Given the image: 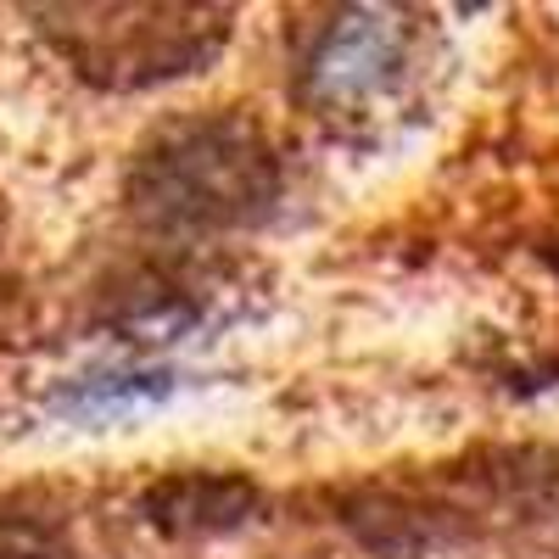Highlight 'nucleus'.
<instances>
[{
	"instance_id": "7",
	"label": "nucleus",
	"mask_w": 559,
	"mask_h": 559,
	"mask_svg": "<svg viewBox=\"0 0 559 559\" xmlns=\"http://www.w3.org/2000/svg\"><path fill=\"white\" fill-rule=\"evenodd\" d=\"M12 286H17V274H12V213L0 202V308H7Z\"/></svg>"
},
{
	"instance_id": "4",
	"label": "nucleus",
	"mask_w": 559,
	"mask_h": 559,
	"mask_svg": "<svg viewBox=\"0 0 559 559\" xmlns=\"http://www.w3.org/2000/svg\"><path fill=\"white\" fill-rule=\"evenodd\" d=\"M28 23L73 79L134 96L207 73L236 34V7H28Z\"/></svg>"
},
{
	"instance_id": "8",
	"label": "nucleus",
	"mask_w": 559,
	"mask_h": 559,
	"mask_svg": "<svg viewBox=\"0 0 559 559\" xmlns=\"http://www.w3.org/2000/svg\"><path fill=\"white\" fill-rule=\"evenodd\" d=\"M537 252H543V263H548V269L559 274V241H554V247H537Z\"/></svg>"
},
{
	"instance_id": "2",
	"label": "nucleus",
	"mask_w": 559,
	"mask_h": 559,
	"mask_svg": "<svg viewBox=\"0 0 559 559\" xmlns=\"http://www.w3.org/2000/svg\"><path fill=\"white\" fill-rule=\"evenodd\" d=\"M286 168L258 118L247 112H191L157 123L123 174L129 218L163 241L229 236L274 213Z\"/></svg>"
},
{
	"instance_id": "1",
	"label": "nucleus",
	"mask_w": 559,
	"mask_h": 559,
	"mask_svg": "<svg viewBox=\"0 0 559 559\" xmlns=\"http://www.w3.org/2000/svg\"><path fill=\"white\" fill-rule=\"evenodd\" d=\"M336 521L376 559H426L492 532L559 521L554 448H476L419 476L364 481L336 498Z\"/></svg>"
},
{
	"instance_id": "3",
	"label": "nucleus",
	"mask_w": 559,
	"mask_h": 559,
	"mask_svg": "<svg viewBox=\"0 0 559 559\" xmlns=\"http://www.w3.org/2000/svg\"><path fill=\"white\" fill-rule=\"evenodd\" d=\"M431 17L414 7H324L297 28L292 96L342 134L381 129L408 107L426 68Z\"/></svg>"
},
{
	"instance_id": "6",
	"label": "nucleus",
	"mask_w": 559,
	"mask_h": 559,
	"mask_svg": "<svg viewBox=\"0 0 559 559\" xmlns=\"http://www.w3.org/2000/svg\"><path fill=\"white\" fill-rule=\"evenodd\" d=\"M0 559H79V554L62 515L34 503H7L0 509Z\"/></svg>"
},
{
	"instance_id": "5",
	"label": "nucleus",
	"mask_w": 559,
	"mask_h": 559,
	"mask_svg": "<svg viewBox=\"0 0 559 559\" xmlns=\"http://www.w3.org/2000/svg\"><path fill=\"white\" fill-rule=\"evenodd\" d=\"M263 515V492L241 471H168L140 492V521L163 537H224Z\"/></svg>"
}]
</instances>
